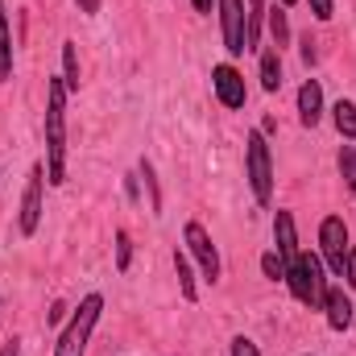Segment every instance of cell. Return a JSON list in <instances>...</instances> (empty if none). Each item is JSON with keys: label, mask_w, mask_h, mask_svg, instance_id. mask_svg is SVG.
I'll return each instance as SVG.
<instances>
[{"label": "cell", "mask_w": 356, "mask_h": 356, "mask_svg": "<svg viewBox=\"0 0 356 356\" xmlns=\"http://www.w3.org/2000/svg\"><path fill=\"white\" fill-rule=\"evenodd\" d=\"M13 79V29H8V8L0 0V83Z\"/></svg>", "instance_id": "cell-14"}, {"label": "cell", "mask_w": 356, "mask_h": 356, "mask_svg": "<svg viewBox=\"0 0 356 356\" xmlns=\"http://www.w3.org/2000/svg\"><path fill=\"white\" fill-rule=\"evenodd\" d=\"M182 249L195 257V266H199V273H203L207 282L220 277V253H216V245H211V232H207L199 220H191V224L182 228Z\"/></svg>", "instance_id": "cell-6"}, {"label": "cell", "mask_w": 356, "mask_h": 356, "mask_svg": "<svg viewBox=\"0 0 356 356\" xmlns=\"http://www.w3.org/2000/svg\"><path fill=\"white\" fill-rule=\"evenodd\" d=\"M216 13H220L224 50H228L232 58L249 54V50H245V0H216Z\"/></svg>", "instance_id": "cell-8"}, {"label": "cell", "mask_w": 356, "mask_h": 356, "mask_svg": "<svg viewBox=\"0 0 356 356\" xmlns=\"http://www.w3.org/2000/svg\"><path fill=\"white\" fill-rule=\"evenodd\" d=\"M175 273H178V290L186 302L199 298V286H195V269H191V253L186 249H175Z\"/></svg>", "instance_id": "cell-16"}, {"label": "cell", "mask_w": 356, "mask_h": 356, "mask_svg": "<svg viewBox=\"0 0 356 356\" xmlns=\"http://www.w3.org/2000/svg\"><path fill=\"white\" fill-rule=\"evenodd\" d=\"M191 8H195V13H211V8H216V0H191Z\"/></svg>", "instance_id": "cell-31"}, {"label": "cell", "mask_w": 356, "mask_h": 356, "mask_svg": "<svg viewBox=\"0 0 356 356\" xmlns=\"http://www.w3.org/2000/svg\"><path fill=\"white\" fill-rule=\"evenodd\" d=\"M323 311H327V327L332 332H348L353 327V298L344 294V286H327V294H323Z\"/></svg>", "instance_id": "cell-10"}, {"label": "cell", "mask_w": 356, "mask_h": 356, "mask_svg": "<svg viewBox=\"0 0 356 356\" xmlns=\"http://www.w3.org/2000/svg\"><path fill=\"white\" fill-rule=\"evenodd\" d=\"M307 8H311L315 21H332L336 17V0H307Z\"/></svg>", "instance_id": "cell-25"}, {"label": "cell", "mask_w": 356, "mask_h": 356, "mask_svg": "<svg viewBox=\"0 0 356 356\" xmlns=\"http://www.w3.org/2000/svg\"><path fill=\"white\" fill-rule=\"evenodd\" d=\"M261 133H266V137H269V133H277V120H273V116H266V120H261Z\"/></svg>", "instance_id": "cell-32"}, {"label": "cell", "mask_w": 356, "mask_h": 356, "mask_svg": "<svg viewBox=\"0 0 356 356\" xmlns=\"http://www.w3.org/2000/svg\"><path fill=\"white\" fill-rule=\"evenodd\" d=\"M340 178L348 191H356V145H340Z\"/></svg>", "instance_id": "cell-22"}, {"label": "cell", "mask_w": 356, "mask_h": 356, "mask_svg": "<svg viewBox=\"0 0 356 356\" xmlns=\"http://www.w3.org/2000/svg\"><path fill=\"white\" fill-rule=\"evenodd\" d=\"M99 311H104V294H88L71 311V319H67V327H63V336L54 344V356H83L88 353V340H91V332H95V323H99Z\"/></svg>", "instance_id": "cell-3"}, {"label": "cell", "mask_w": 356, "mask_h": 356, "mask_svg": "<svg viewBox=\"0 0 356 356\" xmlns=\"http://www.w3.org/2000/svg\"><path fill=\"white\" fill-rule=\"evenodd\" d=\"M211 91H216V99H220L224 108H232V112H241L245 99H249L245 75H241L232 63H216V67H211Z\"/></svg>", "instance_id": "cell-9"}, {"label": "cell", "mask_w": 356, "mask_h": 356, "mask_svg": "<svg viewBox=\"0 0 356 356\" xmlns=\"http://www.w3.org/2000/svg\"><path fill=\"white\" fill-rule=\"evenodd\" d=\"M257 79H261V91H273L282 88V50H261V58H257Z\"/></svg>", "instance_id": "cell-13"}, {"label": "cell", "mask_w": 356, "mask_h": 356, "mask_svg": "<svg viewBox=\"0 0 356 356\" xmlns=\"http://www.w3.org/2000/svg\"><path fill=\"white\" fill-rule=\"evenodd\" d=\"M67 99L71 91L63 75L46 79V182L50 186L67 182Z\"/></svg>", "instance_id": "cell-1"}, {"label": "cell", "mask_w": 356, "mask_h": 356, "mask_svg": "<svg viewBox=\"0 0 356 356\" xmlns=\"http://www.w3.org/2000/svg\"><path fill=\"white\" fill-rule=\"evenodd\" d=\"M63 83H67V91L71 95H79V46L75 42H63Z\"/></svg>", "instance_id": "cell-18"}, {"label": "cell", "mask_w": 356, "mask_h": 356, "mask_svg": "<svg viewBox=\"0 0 356 356\" xmlns=\"http://www.w3.org/2000/svg\"><path fill=\"white\" fill-rule=\"evenodd\" d=\"M75 4H79L88 17H95V13H99V0H75Z\"/></svg>", "instance_id": "cell-30"}, {"label": "cell", "mask_w": 356, "mask_h": 356, "mask_svg": "<svg viewBox=\"0 0 356 356\" xmlns=\"http://www.w3.org/2000/svg\"><path fill=\"white\" fill-rule=\"evenodd\" d=\"M298 46H302V63H307V67H311V63H315V58H319V50H315V46H319V42H315V38H311V33H302V38H298Z\"/></svg>", "instance_id": "cell-26"}, {"label": "cell", "mask_w": 356, "mask_h": 356, "mask_svg": "<svg viewBox=\"0 0 356 356\" xmlns=\"http://www.w3.org/2000/svg\"><path fill=\"white\" fill-rule=\"evenodd\" d=\"M261 25H266V0H249V13H245V50H257Z\"/></svg>", "instance_id": "cell-17"}, {"label": "cell", "mask_w": 356, "mask_h": 356, "mask_svg": "<svg viewBox=\"0 0 356 356\" xmlns=\"http://www.w3.org/2000/svg\"><path fill=\"white\" fill-rule=\"evenodd\" d=\"M273 245H277V253L286 257V266L302 253V249H298V228H294V216H290V211H277V216H273Z\"/></svg>", "instance_id": "cell-12"}, {"label": "cell", "mask_w": 356, "mask_h": 356, "mask_svg": "<svg viewBox=\"0 0 356 356\" xmlns=\"http://www.w3.org/2000/svg\"><path fill=\"white\" fill-rule=\"evenodd\" d=\"M344 282H348V290H356V245L348 249V261H344Z\"/></svg>", "instance_id": "cell-27"}, {"label": "cell", "mask_w": 356, "mask_h": 356, "mask_svg": "<svg viewBox=\"0 0 356 356\" xmlns=\"http://www.w3.org/2000/svg\"><path fill=\"white\" fill-rule=\"evenodd\" d=\"M129 266H133V236L120 228L116 232V273H129Z\"/></svg>", "instance_id": "cell-23"}, {"label": "cell", "mask_w": 356, "mask_h": 356, "mask_svg": "<svg viewBox=\"0 0 356 356\" xmlns=\"http://www.w3.org/2000/svg\"><path fill=\"white\" fill-rule=\"evenodd\" d=\"M0 356H21V340H17V336H8V340L0 344Z\"/></svg>", "instance_id": "cell-29"}, {"label": "cell", "mask_w": 356, "mask_h": 356, "mask_svg": "<svg viewBox=\"0 0 356 356\" xmlns=\"http://www.w3.org/2000/svg\"><path fill=\"white\" fill-rule=\"evenodd\" d=\"M245 178H249L253 199L261 207H269V199H273V158H269V141L261 129H253L245 137Z\"/></svg>", "instance_id": "cell-4"}, {"label": "cell", "mask_w": 356, "mask_h": 356, "mask_svg": "<svg viewBox=\"0 0 356 356\" xmlns=\"http://www.w3.org/2000/svg\"><path fill=\"white\" fill-rule=\"evenodd\" d=\"M298 120H302V129H315L323 120V88H319V79H307L298 88Z\"/></svg>", "instance_id": "cell-11"}, {"label": "cell", "mask_w": 356, "mask_h": 356, "mask_svg": "<svg viewBox=\"0 0 356 356\" xmlns=\"http://www.w3.org/2000/svg\"><path fill=\"white\" fill-rule=\"evenodd\" d=\"M228 356H261V348H257L249 336H232V344H228Z\"/></svg>", "instance_id": "cell-24"}, {"label": "cell", "mask_w": 356, "mask_h": 356, "mask_svg": "<svg viewBox=\"0 0 356 356\" xmlns=\"http://www.w3.org/2000/svg\"><path fill=\"white\" fill-rule=\"evenodd\" d=\"M277 4H282V8H290V4H298V0H277Z\"/></svg>", "instance_id": "cell-33"}, {"label": "cell", "mask_w": 356, "mask_h": 356, "mask_svg": "<svg viewBox=\"0 0 356 356\" xmlns=\"http://www.w3.org/2000/svg\"><path fill=\"white\" fill-rule=\"evenodd\" d=\"M319 249H323V266L332 269L336 277H344V261H348V224L344 216H327L319 224Z\"/></svg>", "instance_id": "cell-5"}, {"label": "cell", "mask_w": 356, "mask_h": 356, "mask_svg": "<svg viewBox=\"0 0 356 356\" xmlns=\"http://www.w3.org/2000/svg\"><path fill=\"white\" fill-rule=\"evenodd\" d=\"M286 286H290V294H294L302 307L323 311V294H327L323 257H319V253H298V257L286 266Z\"/></svg>", "instance_id": "cell-2"}, {"label": "cell", "mask_w": 356, "mask_h": 356, "mask_svg": "<svg viewBox=\"0 0 356 356\" xmlns=\"http://www.w3.org/2000/svg\"><path fill=\"white\" fill-rule=\"evenodd\" d=\"M67 311H71L67 302H54V307L46 311V319H50V323H63V319H67Z\"/></svg>", "instance_id": "cell-28"}, {"label": "cell", "mask_w": 356, "mask_h": 356, "mask_svg": "<svg viewBox=\"0 0 356 356\" xmlns=\"http://www.w3.org/2000/svg\"><path fill=\"white\" fill-rule=\"evenodd\" d=\"M266 25H269V38H273V50L290 46V21H286V8L282 4L266 8Z\"/></svg>", "instance_id": "cell-19"}, {"label": "cell", "mask_w": 356, "mask_h": 356, "mask_svg": "<svg viewBox=\"0 0 356 356\" xmlns=\"http://www.w3.org/2000/svg\"><path fill=\"white\" fill-rule=\"evenodd\" d=\"M137 175L145 178V191H149V207H154V216H162V186H158V175H154V162H145V158H141Z\"/></svg>", "instance_id": "cell-20"}, {"label": "cell", "mask_w": 356, "mask_h": 356, "mask_svg": "<svg viewBox=\"0 0 356 356\" xmlns=\"http://www.w3.org/2000/svg\"><path fill=\"white\" fill-rule=\"evenodd\" d=\"M42 186H46V166H29V178H25V195H21V216H17V228L21 236H33L38 224H42Z\"/></svg>", "instance_id": "cell-7"}, {"label": "cell", "mask_w": 356, "mask_h": 356, "mask_svg": "<svg viewBox=\"0 0 356 356\" xmlns=\"http://www.w3.org/2000/svg\"><path fill=\"white\" fill-rule=\"evenodd\" d=\"M332 124L344 141H356V104L353 99H336L332 104Z\"/></svg>", "instance_id": "cell-15"}, {"label": "cell", "mask_w": 356, "mask_h": 356, "mask_svg": "<svg viewBox=\"0 0 356 356\" xmlns=\"http://www.w3.org/2000/svg\"><path fill=\"white\" fill-rule=\"evenodd\" d=\"M261 273H266L269 282H286V257H282L277 249L261 253Z\"/></svg>", "instance_id": "cell-21"}]
</instances>
